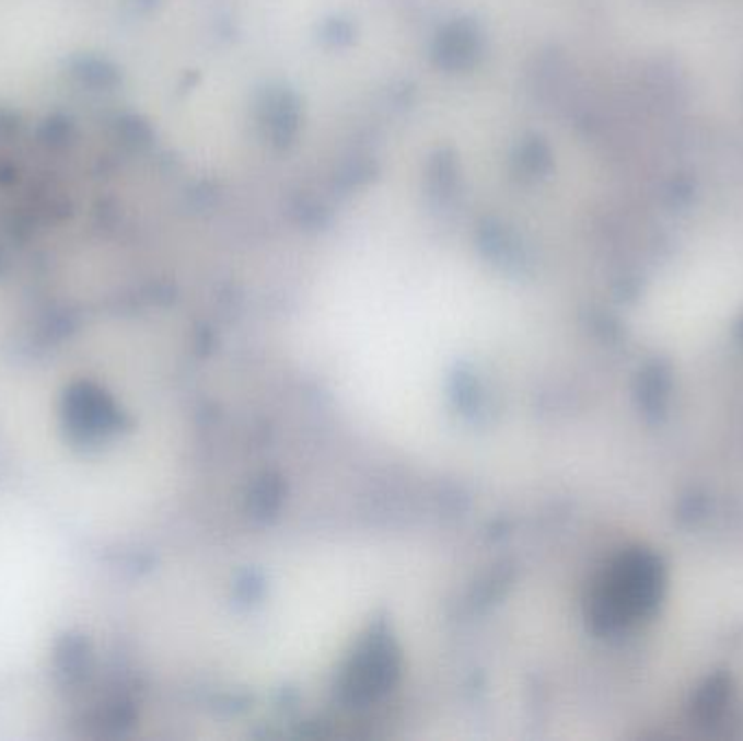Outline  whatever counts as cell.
Returning <instances> with one entry per match:
<instances>
[{
	"label": "cell",
	"mask_w": 743,
	"mask_h": 741,
	"mask_svg": "<svg viewBox=\"0 0 743 741\" xmlns=\"http://www.w3.org/2000/svg\"><path fill=\"white\" fill-rule=\"evenodd\" d=\"M66 418L70 422V431L85 440L98 438L118 425V414L112 401L90 385L70 390L66 398Z\"/></svg>",
	"instance_id": "2"
},
{
	"label": "cell",
	"mask_w": 743,
	"mask_h": 741,
	"mask_svg": "<svg viewBox=\"0 0 743 741\" xmlns=\"http://www.w3.org/2000/svg\"><path fill=\"white\" fill-rule=\"evenodd\" d=\"M398 674V652L387 635H370L352 655L341 683L348 703H374L381 698Z\"/></svg>",
	"instance_id": "1"
}]
</instances>
